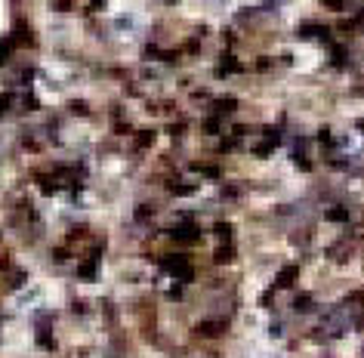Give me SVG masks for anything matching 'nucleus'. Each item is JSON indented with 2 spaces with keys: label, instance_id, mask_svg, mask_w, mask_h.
<instances>
[{
  "label": "nucleus",
  "instance_id": "obj_1",
  "mask_svg": "<svg viewBox=\"0 0 364 358\" xmlns=\"http://www.w3.org/2000/svg\"><path fill=\"white\" fill-rule=\"evenodd\" d=\"M194 235H197V229H194V225H182V229L176 232V238H182V241H188V238H194Z\"/></svg>",
  "mask_w": 364,
  "mask_h": 358
},
{
  "label": "nucleus",
  "instance_id": "obj_2",
  "mask_svg": "<svg viewBox=\"0 0 364 358\" xmlns=\"http://www.w3.org/2000/svg\"><path fill=\"white\" fill-rule=\"evenodd\" d=\"M330 219H346V210H340V207H334V210H330Z\"/></svg>",
  "mask_w": 364,
  "mask_h": 358
}]
</instances>
